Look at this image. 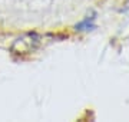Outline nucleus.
Returning <instances> with one entry per match:
<instances>
[{"mask_svg": "<svg viewBox=\"0 0 129 122\" xmlns=\"http://www.w3.org/2000/svg\"><path fill=\"white\" fill-rule=\"evenodd\" d=\"M93 20H95V14L90 16V17H85L82 22H79L75 29L78 30V32H89V30H93V29H96V24L93 23Z\"/></svg>", "mask_w": 129, "mask_h": 122, "instance_id": "1", "label": "nucleus"}]
</instances>
